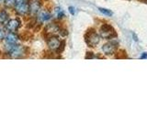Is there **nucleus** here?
Segmentation results:
<instances>
[{"instance_id": "nucleus-12", "label": "nucleus", "mask_w": 147, "mask_h": 137, "mask_svg": "<svg viewBox=\"0 0 147 137\" xmlns=\"http://www.w3.org/2000/svg\"><path fill=\"white\" fill-rule=\"evenodd\" d=\"M20 38H21V39H23V40H28V39H30L31 38V34L30 33L29 31L22 32V33L20 34Z\"/></svg>"}, {"instance_id": "nucleus-5", "label": "nucleus", "mask_w": 147, "mask_h": 137, "mask_svg": "<svg viewBox=\"0 0 147 137\" xmlns=\"http://www.w3.org/2000/svg\"><path fill=\"white\" fill-rule=\"evenodd\" d=\"M60 31H61V29H60L59 26L56 24V23H51V24L47 25L44 29V34L43 36L45 35L46 38H50V37L52 36H54L55 34H58L60 33Z\"/></svg>"}, {"instance_id": "nucleus-2", "label": "nucleus", "mask_w": 147, "mask_h": 137, "mask_svg": "<svg viewBox=\"0 0 147 137\" xmlns=\"http://www.w3.org/2000/svg\"><path fill=\"white\" fill-rule=\"evenodd\" d=\"M86 41L89 45V47H96L99 43L100 37L99 35L95 31H89L86 35Z\"/></svg>"}, {"instance_id": "nucleus-4", "label": "nucleus", "mask_w": 147, "mask_h": 137, "mask_svg": "<svg viewBox=\"0 0 147 137\" xmlns=\"http://www.w3.org/2000/svg\"><path fill=\"white\" fill-rule=\"evenodd\" d=\"M47 43L50 49L53 50V51H61V46L63 44V41L60 40L57 37H50L49 39H47Z\"/></svg>"}, {"instance_id": "nucleus-11", "label": "nucleus", "mask_w": 147, "mask_h": 137, "mask_svg": "<svg viewBox=\"0 0 147 137\" xmlns=\"http://www.w3.org/2000/svg\"><path fill=\"white\" fill-rule=\"evenodd\" d=\"M7 18H8V15H7V13L6 11H1L0 12V23L1 24H4V23H6L7 20Z\"/></svg>"}, {"instance_id": "nucleus-8", "label": "nucleus", "mask_w": 147, "mask_h": 137, "mask_svg": "<svg viewBox=\"0 0 147 137\" xmlns=\"http://www.w3.org/2000/svg\"><path fill=\"white\" fill-rule=\"evenodd\" d=\"M40 8V0H33L30 5V11L32 15H36Z\"/></svg>"}, {"instance_id": "nucleus-17", "label": "nucleus", "mask_w": 147, "mask_h": 137, "mask_svg": "<svg viewBox=\"0 0 147 137\" xmlns=\"http://www.w3.org/2000/svg\"><path fill=\"white\" fill-rule=\"evenodd\" d=\"M69 11H70V13L72 14V15H75V13H76V11H75V8L74 7H69Z\"/></svg>"}, {"instance_id": "nucleus-20", "label": "nucleus", "mask_w": 147, "mask_h": 137, "mask_svg": "<svg viewBox=\"0 0 147 137\" xmlns=\"http://www.w3.org/2000/svg\"><path fill=\"white\" fill-rule=\"evenodd\" d=\"M0 1H1V0H0Z\"/></svg>"}, {"instance_id": "nucleus-16", "label": "nucleus", "mask_w": 147, "mask_h": 137, "mask_svg": "<svg viewBox=\"0 0 147 137\" xmlns=\"http://www.w3.org/2000/svg\"><path fill=\"white\" fill-rule=\"evenodd\" d=\"M5 37H6V33H5V30L3 29H0V40H2Z\"/></svg>"}, {"instance_id": "nucleus-9", "label": "nucleus", "mask_w": 147, "mask_h": 137, "mask_svg": "<svg viewBox=\"0 0 147 137\" xmlns=\"http://www.w3.org/2000/svg\"><path fill=\"white\" fill-rule=\"evenodd\" d=\"M5 39H6L7 44H17L18 40V35L14 34L13 32H10V33L6 35Z\"/></svg>"}, {"instance_id": "nucleus-15", "label": "nucleus", "mask_w": 147, "mask_h": 137, "mask_svg": "<svg viewBox=\"0 0 147 137\" xmlns=\"http://www.w3.org/2000/svg\"><path fill=\"white\" fill-rule=\"evenodd\" d=\"M17 0H5V5L8 7H11L13 6H15Z\"/></svg>"}, {"instance_id": "nucleus-18", "label": "nucleus", "mask_w": 147, "mask_h": 137, "mask_svg": "<svg viewBox=\"0 0 147 137\" xmlns=\"http://www.w3.org/2000/svg\"><path fill=\"white\" fill-rule=\"evenodd\" d=\"M146 57H147V54H146V53H144V55H142V56H141V59H145Z\"/></svg>"}, {"instance_id": "nucleus-13", "label": "nucleus", "mask_w": 147, "mask_h": 137, "mask_svg": "<svg viewBox=\"0 0 147 137\" xmlns=\"http://www.w3.org/2000/svg\"><path fill=\"white\" fill-rule=\"evenodd\" d=\"M98 9H99V11L103 14V15L107 16V17H110V16H112V15H113V13H112L111 11H110V10H109V9H107V8L99 7Z\"/></svg>"}, {"instance_id": "nucleus-10", "label": "nucleus", "mask_w": 147, "mask_h": 137, "mask_svg": "<svg viewBox=\"0 0 147 137\" xmlns=\"http://www.w3.org/2000/svg\"><path fill=\"white\" fill-rule=\"evenodd\" d=\"M51 17H52V15H51L48 11H42V12L40 13V15L38 17V19L40 22H46V21H48Z\"/></svg>"}, {"instance_id": "nucleus-19", "label": "nucleus", "mask_w": 147, "mask_h": 137, "mask_svg": "<svg viewBox=\"0 0 147 137\" xmlns=\"http://www.w3.org/2000/svg\"><path fill=\"white\" fill-rule=\"evenodd\" d=\"M0 55H1V51H0Z\"/></svg>"}, {"instance_id": "nucleus-3", "label": "nucleus", "mask_w": 147, "mask_h": 137, "mask_svg": "<svg viewBox=\"0 0 147 137\" xmlns=\"http://www.w3.org/2000/svg\"><path fill=\"white\" fill-rule=\"evenodd\" d=\"M99 32H100V37H102L103 39H109L116 36V33H115V30L113 27L107 24H105L101 27Z\"/></svg>"}, {"instance_id": "nucleus-14", "label": "nucleus", "mask_w": 147, "mask_h": 137, "mask_svg": "<svg viewBox=\"0 0 147 137\" xmlns=\"http://www.w3.org/2000/svg\"><path fill=\"white\" fill-rule=\"evenodd\" d=\"M55 14H56V17L58 18H62V17H64V13L62 10V8H60V7H56V8H55Z\"/></svg>"}, {"instance_id": "nucleus-1", "label": "nucleus", "mask_w": 147, "mask_h": 137, "mask_svg": "<svg viewBox=\"0 0 147 137\" xmlns=\"http://www.w3.org/2000/svg\"><path fill=\"white\" fill-rule=\"evenodd\" d=\"M15 9L20 15H26L30 12V4L28 0H17L15 4Z\"/></svg>"}, {"instance_id": "nucleus-7", "label": "nucleus", "mask_w": 147, "mask_h": 137, "mask_svg": "<svg viewBox=\"0 0 147 137\" xmlns=\"http://www.w3.org/2000/svg\"><path fill=\"white\" fill-rule=\"evenodd\" d=\"M20 19H18V18H16V19H11L7 23V29L11 32L18 30L20 29Z\"/></svg>"}, {"instance_id": "nucleus-6", "label": "nucleus", "mask_w": 147, "mask_h": 137, "mask_svg": "<svg viewBox=\"0 0 147 137\" xmlns=\"http://www.w3.org/2000/svg\"><path fill=\"white\" fill-rule=\"evenodd\" d=\"M117 43L116 42H108V43H106L103 45V47H102V50H103V52L105 54H107V55H112L115 53V51H116V49H117Z\"/></svg>"}]
</instances>
